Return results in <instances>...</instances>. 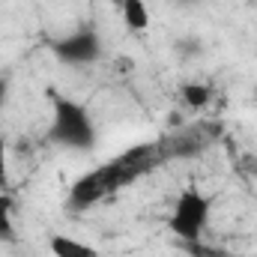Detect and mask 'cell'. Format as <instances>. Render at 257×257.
<instances>
[{"label":"cell","mask_w":257,"mask_h":257,"mask_svg":"<svg viewBox=\"0 0 257 257\" xmlns=\"http://www.w3.org/2000/svg\"><path fill=\"white\" fill-rule=\"evenodd\" d=\"M48 135L54 144L69 147V150H90L96 144V126L87 108L66 96H54V123Z\"/></svg>","instance_id":"1"},{"label":"cell","mask_w":257,"mask_h":257,"mask_svg":"<svg viewBox=\"0 0 257 257\" xmlns=\"http://www.w3.org/2000/svg\"><path fill=\"white\" fill-rule=\"evenodd\" d=\"M206 221H209V200H206V194H200L197 189H186L177 197V206H174V215H171L168 224L189 245V242L200 239Z\"/></svg>","instance_id":"2"},{"label":"cell","mask_w":257,"mask_h":257,"mask_svg":"<svg viewBox=\"0 0 257 257\" xmlns=\"http://www.w3.org/2000/svg\"><path fill=\"white\" fill-rule=\"evenodd\" d=\"M54 54L60 63H69V66H81V63H93L99 60L102 54V45H99V36L93 30H75L63 39L54 42Z\"/></svg>","instance_id":"3"},{"label":"cell","mask_w":257,"mask_h":257,"mask_svg":"<svg viewBox=\"0 0 257 257\" xmlns=\"http://www.w3.org/2000/svg\"><path fill=\"white\" fill-rule=\"evenodd\" d=\"M105 197H108V194H105V189H102V183H99L96 171H90L87 177H81V180L72 186L69 200H66V209H72V212H81V209H90L93 203L105 200Z\"/></svg>","instance_id":"4"},{"label":"cell","mask_w":257,"mask_h":257,"mask_svg":"<svg viewBox=\"0 0 257 257\" xmlns=\"http://www.w3.org/2000/svg\"><path fill=\"white\" fill-rule=\"evenodd\" d=\"M51 254L54 257H99V251L81 239H72V236H63V233H54L51 242H48Z\"/></svg>","instance_id":"5"},{"label":"cell","mask_w":257,"mask_h":257,"mask_svg":"<svg viewBox=\"0 0 257 257\" xmlns=\"http://www.w3.org/2000/svg\"><path fill=\"white\" fill-rule=\"evenodd\" d=\"M120 12L128 30H147L150 27V9L144 0H120Z\"/></svg>","instance_id":"6"},{"label":"cell","mask_w":257,"mask_h":257,"mask_svg":"<svg viewBox=\"0 0 257 257\" xmlns=\"http://www.w3.org/2000/svg\"><path fill=\"white\" fill-rule=\"evenodd\" d=\"M180 96H183V102L189 105V108H203V105H209V87L206 84H183L180 87Z\"/></svg>","instance_id":"7"},{"label":"cell","mask_w":257,"mask_h":257,"mask_svg":"<svg viewBox=\"0 0 257 257\" xmlns=\"http://www.w3.org/2000/svg\"><path fill=\"white\" fill-rule=\"evenodd\" d=\"M9 209H12V200L6 194H0V236H9L12 224H9Z\"/></svg>","instance_id":"8"},{"label":"cell","mask_w":257,"mask_h":257,"mask_svg":"<svg viewBox=\"0 0 257 257\" xmlns=\"http://www.w3.org/2000/svg\"><path fill=\"white\" fill-rule=\"evenodd\" d=\"M186 248H189L194 257H227L224 251H215V248H209V245H200V239H197V242H189Z\"/></svg>","instance_id":"9"},{"label":"cell","mask_w":257,"mask_h":257,"mask_svg":"<svg viewBox=\"0 0 257 257\" xmlns=\"http://www.w3.org/2000/svg\"><path fill=\"white\" fill-rule=\"evenodd\" d=\"M0 186H6V144L0 135Z\"/></svg>","instance_id":"10"},{"label":"cell","mask_w":257,"mask_h":257,"mask_svg":"<svg viewBox=\"0 0 257 257\" xmlns=\"http://www.w3.org/2000/svg\"><path fill=\"white\" fill-rule=\"evenodd\" d=\"M6 93H9V84L0 78V108H3V102H6Z\"/></svg>","instance_id":"11"}]
</instances>
